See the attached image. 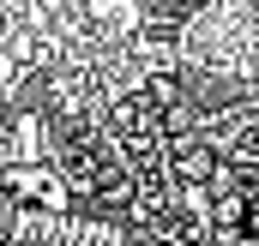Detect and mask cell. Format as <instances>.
<instances>
[{"mask_svg":"<svg viewBox=\"0 0 259 246\" xmlns=\"http://www.w3.org/2000/svg\"><path fill=\"white\" fill-rule=\"evenodd\" d=\"M12 198H18V210H30V216H61L66 180L49 174V168H18V174H12Z\"/></svg>","mask_w":259,"mask_h":246,"instance_id":"1","label":"cell"}]
</instances>
